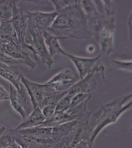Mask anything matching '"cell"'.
Masks as SVG:
<instances>
[{"label":"cell","mask_w":132,"mask_h":148,"mask_svg":"<svg viewBox=\"0 0 132 148\" xmlns=\"http://www.w3.org/2000/svg\"><path fill=\"white\" fill-rule=\"evenodd\" d=\"M5 127L3 125H0V136H2V135L3 134L4 132L5 131Z\"/></svg>","instance_id":"obj_24"},{"label":"cell","mask_w":132,"mask_h":148,"mask_svg":"<svg viewBox=\"0 0 132 148\" xmlns=\"http://www.w3.org/2000/svg\"><path fill=\"white\" fill-rule=\"evenodd\" d=\"M18 1H14L12 5V16L10 23L16 35L19 45L24 49V39L28 27V17L27 14L17 5Z\"/></svg>","instance_id":"obj_6"},{"label":"cell","mask_w":132,"mask_h":148,"mask_svg":"<svg viewBox=\"0 0 132 148\" xmlns=\"http://www.w3.org/2000/svg\"><path fill=\"white\" fill-rule=\"evenodd\" d=\"M0 49H1V46H0Z\"/></svg>","instance_id":"obj_25"},{"label":"cell","mask_w":132,"mask_h":148,"mask_svg":"<svg viewBox=\"0 0 132 148\" xmlns=\"http://www.w3.org/2000/svg\"><path fill=\"white\" fill-rule=\"evenodd\" d=\"M23 75L17 65H8L0 61V76L11 83L16 89H20Z\"/></svg>","instance_id":"obj_11"},{"label":"cell","mask_w":132,"mask_h":148,"mask_svg":"<svg viewBox=\"0 0 132 148\" xmlns=\"http://www.w3.org/2000/svg\"><path fill=\"white\" fill-rule=\"evenodd\" d=\"M103 3H104V6L105 7V11L106 12V13L108 15L111 14L112 13L111 12V10H110L111 9V2L112 1H103Z\"/></svg>","instance_id":"obj_22"},{"label":"cell","mask_w":132,"mask_h":148,"mask_svg":"<svg viewBox=\"0 0 132 148\" xmlns=\"http://www.w3.org/2000/svg\"><path fill=\"white\" fill-rule=\"evenodd\" d=\"M10 101L14 110L24 120L33 110L30 97L23 84H21L20 89H16L10 84L9 93Z\"/></svg>","instance_id":"obj_4"},{"label":"cell","mask_w":132,"mask_h":148,"mask_svg":"<svg viewBox=\"0 0 132 148\" xmlns=\"http://www.w3.org/2000/svg\"><path fill=\"white\" fill-rule=\"evenodd\" d=\"M0 148H21L10 134L2 137L0 139Z\"/></svg>","instance_id":"obj_16"},{"label":"cell","mask_w":132,"mask_h":148,"mask_svg":"<svg viewBox=\"0 0 132 148\" xmlns=\"http://www.w3.org/2000/svg\"><path fill=\"white\" fill-rule=\"evenodd\" d=\"M115 20L112 17L109 20L101 19L95 30L98 35L101 52V54L109 56L114 51Z\"/></svg>","instance_id":"obj_3"},{"label":"cell","mask_w":132,"mask_h":148,"mask_svg":"<svg viewBox=\"0 0 132 148\" xmlns=\"http://www.w3.org/2000/svg\"><path fill=\"white\" fill-rule=\"evenodd\" d=\"M75 75L70 69H64L44 83L49 88L58 92H67L75 84Z\"/></svg>","instance_id":"obj_8"},{"label":"cell","mask_w":132,"mask_h":148,"mask_svg":"<svg viewBox=\"0 0 132 148\" xmlns=\"http://www.w3.org/2000/svg\"><path fill=\"white\" fill-rule=\"evenodd\" d=\"M132 13H131L128 20V24H127L128 29H129V37L131 40H132Z\"/></svg>","instance_id":"obj_23"},{"label":"cell","mask_w":132,"mask_h":148,"mask_svg":"<svg viewBox=\"0 0 132 148\" xmlns=\"http://www.w3.org/2000/svg\"><path fill=\"white\" fill-rule=\"evenodd\" d=\"M26 14L29 23L42 31L47 30L51 27L58 15L56 11L51 12H27Z\"/></svg>","instance_id":"obj_10"},{"label":"cell","mask_w":132,"mask_h":148,"mask_svg":"<svg viewBox=\"0 0 132 148\" xmlns=\"http://www.w3.org/2000/svg\"><path fill=\"white\" fill-rule=\"evenodd\" d=\"M64 56H67L73 62L77 69L81 79H83L89 74L92 72L97 61L100 58L102 54H100L95 58H85L79 57L66 52Z\"/></svg>","instance_id":"obj_9"},{"label":"cell","mask_w":132,"mask_h":148,"mask_svg":"<svg viewBox=\"0 0 132 148\" xmlns=\"http://www.w3.org/2000/svg\"><path fill=\"white\" fill-rule=\"evenodd\" d=\"M14 41L18 44L16 35L10 21L0 24V46Z\"/></svg>","instance_id":"obj_14"},{"label":"cell","mask_w":132,"mask_h":148,"mask_svg":"<svg viewBox=\"0 0 132 148\" xmlns=\"http://www.w3.org/2000/svg\"><path fill=\"white\" fill-rule=\"evenodd\" d=\"M14 1H0V22L10 21L12 16Z\"/></svg>","instance_id":"obj_15"},{"label":"cell","mask_w":132,"mask_h":148,"mask_svg":"<svg viewBox=\"0 0 132 148\" xmlns=\"http://www.w3.org/2000/svg\"><path fill=\"white\" fill-rule=\"evenodd\" d=\"M0 53L10 57L19 64H26L31 69H35L37 66V63L32 59L28 53L14 41L1 46Z\"/></svg>","instance_id":"obj_7"},{"label":"cell","mask_w":132,"mask_h":148,"mask_svg":"<svg viewBox=\"0 0 132 148\" xmlns=\"http://www.w3.org/2000/svg\"><path fill=\"white\" fill-rule=\"evenodd\" d=\"M91 95L90 93H80L76 94L72 98L69 110H72L77 107L80 104H81L84 102L89 99Z\"/></svg>","instance_id":"obj_17"},{"label":"cell","mask_w":132,"mask_h":148,"mask_svg":"<svg viewBox=\"0 0 132 148\" xmlns=\"http://www.w3.org/2000/svg\"><path fill=\"white\" fill-rule=\"evenodd\" d=\"M28 23L24 49H28L36 56H39L42 63L50 69L53 66L54 61L53 58L50 56L45 45L43 36L44 31L29 22Z\"/></svg>","instance_id":"obj_2"},{"label":"cell","mask_w":132,"mask_h":148,"mask_svg":"<svg viewBox=\"0 0 132 148\" xmlns=\"http://www.w3.org/2000/svg\"><path fill=\"white\" fill-rule=\"evenodd\" d=\"M43 36L47 49L51 57L52 58L56 54L64 55L66 51L61 47L58 42L59 40L62 39L61 38L55 36L47 31H44Z\"/></svg>","instance_id":"obj_13"},{"label":"cell","mask_w":132,"mask_h":148,"mask_svg":"<svg viewBox=\"0 0 132 148\" xmlns=\"http://www.w3.org/2000/svg\"><path fill=\"white\" fill-rule=\"evenodd\" d=\"M113 65L116 68L124 71L132 72V61H122L114 60L112 61Z\"/></svg>","instance_id":"obj_19"},{"label":"cell","mask_w":132,"mask_h":148,"mask_svg":"<svg viewBox=\"0 0 132 148\" xmlns=\"http://www.w3.org/2000/svg\"><path fill=\"white\" fill-rule=\"evenodd\" d=\"M42 113L45 120L49 119L53 115L55 112V107L53 106H45L42 109Z\"/></svg>","instance_id":"obj_20"},{"label":"cell","mask_w":132,"mask_h":148,"mask_svg":"<svg viewBox=\"0 0 132 148\" xmlns=\"http://www.w3.org/2000/svg\"><path fill=\"white\" fill-rule=\"evenodd\" d=\"M45 121L42 109L39 107H37L34 108L32 112L14 129L19 130L32 128L40 125Z\"/></svg>","instance_id":"obj_12"},{"label":"cell","mask_w":132,"mask_h":148,"mask_svg":"<svg viewBox=\"0 0 132 148\" xmlns=\"http://www.w3.org/2000/svg\"><path fill=\"white\" fill-rule=\"evenodd\" d=\"M72 96L67 93L62 99L59 101L55 107V112H64L69 109L72 101Z\"/></svg>","instance_id":"obj_18"},{"label":"cell","mask_w":132,"mask_h":148,"mask_svg":"<svg viewBox=\"0 0 132 148\" xmlns=\"http://www.w3.org/2000/svg\"><path fill=\"white\" fill-rule=\"evenodd\" d=\"M131 98H132V94L120 96L101 106L100 109L96 113L98 120L90 135L89 148H92L96 138L102 130L109 125L116 123L123 114L130 109L132 107V101L127 104L126 102Z\"/></svg>","instance_id":"obj_1"},{"label":"cell","mask_w":132,"mask_h":148,"mask_svg":"<svg viewBox=\"0 0 132 148\" xmlns=\"http://www.w3.org/2000/svg\"><path fill=\"white\" fill-rule=\"evenodd\" d=\"M21 82L23 84L30 97L33 108L40 107L44 98L52 92L54 89L45 84H40L31 81L22 75Z\"/></svg>","instance_id":"obj_5"},{"label":"cell","mask_w":132,"mask_h":148,"mask_svg":"<svg viewBox=\"0 0 132 148\" xmlns=\"http://www.w3.org/2000/svg\"><path fill=\"white\" fill-rule=\"evenodd\" d=\"M0 24H1V22H0Z\"/></svg>","instance_id":"obj_26"},{"label":"cell","mask_w":132,"mask_h":148,"mask_svg":"<svg viewBox=\"0 0 132 148\" xmlns=\"http://www.w3.org/2000/svg\"><path fill=\"white\" fill-rule=\"evenodd\" d=\"M10 100L9 93L3 86L0 85V103L3 101Z\"/></svg>","instance_id":"obj_21"}]
</instances>
